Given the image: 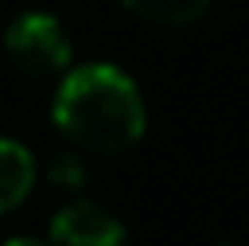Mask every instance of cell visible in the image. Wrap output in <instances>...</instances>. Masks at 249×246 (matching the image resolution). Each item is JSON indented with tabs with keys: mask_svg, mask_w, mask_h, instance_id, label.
I'll return each mask as SVG.
<instances>
[{
	"mask_svg": "<svg viewBox=\"0 0 249 246\" xmlns=\"http://www.w3.org/2000/svg\"><path fill=\"white\" fill-rule=\"evenodd\" d=\"M54 123L76 149L119 156L144 138V95L119 65L87 62L62 73L54 91Z\"/></svg>",
	"mask_w": 249,
	"mask_h": 246,
	"instance_id": "obj_1",
	"label": "cell"
},
{
	"mask_svg": "<svg viewBox=\"0 0 249 246\" xmlns=\"http://www.w3.org/2000/svg\"><path fill=\"white\" fill-rule=\"evenodd\" d=\"M7 62L29 80L62 76L72 62V40L65 25L47 11H22L4 33Z\"/></svg>",
	"mask_w": 249,
	"mask_h": 246,
	"instance_id": "obj_2",
	"label": "cell"
},
{
	"mask_svg": "<svg viewBox=\"0 0 249 246\" xmlns=\"http://www.w3.org/2000/svg\"><path fill=\"white\" fill-rule=\"evenodd\" d=\"M51 246H126V228L94 199H69L51 221Z\"/></svg>",
	"mask_w": 249,
	"mask_h": 246,
	"instance_id": "obj_3",
	"label": "cell"
},
{
	"mask_svg": "<svg viewBox=\"0 0 249 246\" xmlns=\"http://www.w3.org/2000/svg\"><path fill=\"white\" fill-rule=\"evenodd\" d=\"M33 181H36V163L29 149L11 138H0V214L18 207L29 196Z\"/></svg>",
	"mask_w": 249,
	"mask_h": 246,
	"instance_id": "obj_4",
	"label": "cell"
},
{
	"mask_svg": "<svg viewBox=\"0 0 249 246\" xmlns=\"http://www.w3.org/2000/svg\"><path fill=\"white\" fill-rule=\"evenodd\" d=\"M119 4L152 25H192L210 11L213 0H119Z\"/></svg>",
	"mask_w": 249,
	"mask_h": 246,
	"instance_id": "obj_5",
	"label": "cell"
},
{
	"mask_svg": "<svg viewBox=\"0 0 249 246\" xmlns=\"http://www.w3.org/2000/svg\"><path fill=\"white\" fill-rule=\"evenodd\" d=\"M51 185H58V189H65V192H76L83 181H87V170H83V163H80V156H58L54 163H51Z\"/></svg>",
	"mask_w": 249,
	"mask_h": 246,
	"instance_id": "obj_6",
	"label": "cell"
},
{
	"mask_svg": "<svg viewBox=\"0 0 249 246\" xmlns=\"http://www.w3.org/2000/svg\"><path fill=\"white\" fill-rule=\"evenodd\" d=\"M4 246H51V243H40V239H25V235H18V239H7Z\"/></svg>",
	"mask_w": 249,
	"mask_h": 246,
	"instance_id": "obj_7",
	"label": "cell"
},
{
	"mask_svg": "<svg viewBox=\"0 0 249 246\" xmlns=\"http://www.w3.org/2000/svg\"><path fill=\"white\" fill-rule=\"evenodd\" d=\"M217 246H235V243H217Z\"/></svg>",
	"mask_w": 249,
	"mask_h": 246,
	"instance_id": "obj_8",
	"label": "cell"
}]
</instances>
